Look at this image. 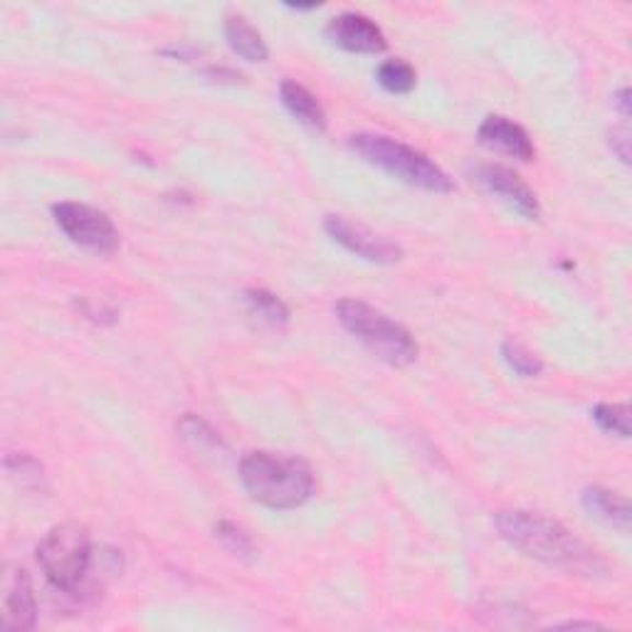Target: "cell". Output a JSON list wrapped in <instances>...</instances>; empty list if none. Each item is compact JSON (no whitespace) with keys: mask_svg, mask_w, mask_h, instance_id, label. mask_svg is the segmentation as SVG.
<instances>
[{"mask_svg":"<svg viewBox=\"0 0 632 632\" xmlns=\"http://www.w3.org/2000/svg\"><path fill=\"white\" fill-rule=\"evenodd\" d=\"M501 356H504V361L509 363V369L523 375V379H533V375H539L543 371V363L539 356L514 339H507L501 343Z\"/></svg>","mask_w":632,"mask_h":632,"instance_id":"cell-18","label":"cell"},{"mask_svg":"<svg viewBox=\"0 0 632 632\" xmlns=\"http://www.w3.org/2000/svg\"><path fill=\"white\" fill-rule=\"evenodd\" d=\"M479 142L494 148V151L519 158V161H531L537 156V148H533L527 128L499 114L484 119L479 126Z\"/></svg>","mask_w":632,"mask_h":632,"instance_id":"cell-10","label":"cell"},{"mask_svg":"<svg viewBox=\"0 0 632 632\" xmlns=\"http://www.w3.org/2000/svg\"><path fill=\"white\" fill-rule=\"evenodd\" d=\"M494 523L504 541L551 568L578 573V576H596L606 568V563L586 541H580L561 521L543 517V514L523 509L499 511Z\"/></svg>","mask_w":632,"mask_h":632,"instance_id":"cell-1","label":"cell"},{"mask_svg":"<svg viewBox=\"0 0 632 632\" xmlns=\"http://www.w3.org/2000/svg\"><path fill=\"white\" fill-rule=\"evenodd\" d=\"M280 97L282 104L286 106V112H290L296 122L314 128V132H324L326 128L324 106L309 89L302 87L300 82H292V79H284L280 87Z\"/></svg>","mask_w":632,"mask_h":632,"instance_id":"cell-13","label":"cell"},{"mask_svg":"<svg viewBox=\"0 0 632 632\" xmlns=\"http://www.w3.org/2000/svg\"><path fill=\"white\" fill-rule=\"evenodd\" d=\"M225 37L235 53L247 59V63H264L267 55H270L262 35L257 33V27L247 23V18L242 15H227Z\"/></svg>","mask_w":632,"mask_h":632,"instance_id":"cell-14","label":"cell"},{"mask_svg":"<svg viewBox=\"0 0 632 632\" xmlns=\"http://www.w3.org/2000/svg\"><path fill=\"white\" fill-rule=\"evenodd\" d=\"M616 104L622 112V116H630V89L628 87H622L620 92L616 94Z\"/></svg>","mask_w":632,"mask_h":632,"instance_id":"cell-22","label":"cell"},{"mask_svg":"<svg viewBox=\"0 0 632 632\" xmlns=\"http://www.w3.org/2000/svg\"><path fill=\"white\" fill-rule=\"evenodd\" d=\"M324 230L334 237L336 242L343 245L346 250L363 257L369 262L379 264H393L403 257V250L395 242L385 240V237L371 233L369 227H363L359 223H351L349 217L343 215H329L324 221Z\"/></svg>","mask_w":632,"mask_h":632,"instance_id":"cell-7","label":"cell"},{"mask_svg":"<svg viewBox=\"0 0 632 632\" xmlns=\"http://www.w3.org/2000/svg\"><path fill=\"white\" fill-rule=\"evenodd\" d=\"M336 316L349 334H353L365 349L391 365H410L418 359V341L403 324L373 309L359 300H341L336 304Z\"/></svg>","mask_w":632,"mask_h":632,"instance_id":"cell-4","label":"cell"},{"mask_svg":"<svg viewBox=\"0 0 632 632\" xmlns=\"http://www.w3.org/2000/svg\"><path fill=\"white\" fill-rule=\"evenodd\" d=\"M178 430L183 432V438L188 442H193L198 450H205V448H221V438L207 428V422H203L201 418H195V415H185V418L178 422Z\"/></svg>","mask_w":632,"mask_h":632,"instance_id":"cell-20","label":"cell"},{"mask_svg":"<svg viewBox=\"0 0 632 632\" xmlns=\"http://www.w3.org/2000/svg\"><path fill=\"white\" fill-rule=\"evenodd\" d=\"M610 148L618 154L622 163H630V134L628 128H616L610 134Z\"/></svg>","mask_w":632,"mask_h":632,"instance_id":"cell-21","label":"cell"},{"mask_svg":"<svg viewBox=\"0 0 632 632\" xmlns=\"http://www.w3.org/2000/svg\"><path fill=\"white\" fill-rule=\"evenodd\" d=\"M215 537L223 541V546L235 553V556H252L255 553V543L247 533L237 527L233 521H221L215 523Z\"/></svg>","mask_w":632,"mask_h":632,"instance_id":"cell-19","label":"cell"},{"mask_svg":"<svg viewBox=\"0 0 632 632\" xmlns=\"http://www.w3.org/2000/svg\"><path fill=\"white\" fill-rule=\"evenodd\" d=\"M37 561L43 566L47 580L57 590L77 592L87 583L92 568L94 551L92 539L82 523L67 521L49 529L37 546Z\"/></svg>","mask_w":632,"mask_h":632,"instance_id":"cell-5","label":"cell"},{"mask_svg":"<svg viewBox=\"0 0 632 632\" xmlns=\"http://www.w3.org/2000/svg\"><path fill=\"white\" fill-rule=\"evenodd\" d=\"M326 37L341 49L361 55H375L385 49V35L383 30L373 23L371 18L361 13H341L329 20L326 25Z\"/></svg>","mask_w":632,"mask_h":632,"instance_id":"cell-9","label":"cell"},{"mask_svg":"<svg viewBox=\"0 0 632 632\" xmlns=\"http://www.w3.org/2000/svg\"><path fill=\"white\" fill-rule=\"evenodd\" d=\"M245 304L252 316H257V319L264 321L267 326H272V329H282V326L290 324V309H286V304L272 292L247 290Z\"/></svg>","mask_w":632,"mask_h":632,"instance_id":"cell-15","label":"cell"},{"mask_svg":"<svg viewBox=\"0 0 632 632\" xmlns=\"http://www.w3.org/2000/svg\"><path fill=\"white\" fill-rule=\"evenodd\" d=\"M37 622V602L25 571H15L8 578L3 600V628L10 632L33 630Z\"/></svg>","mask_w":632,"mask_h":632,"instance_id":"cell-11","label":"cell"},{"mask_svg":"<svg viewBox=\"0 0 632 632\" xmlns=\"http://www.w3.org/2000/svg\"><path fill=\"white\" fill-rule=\"evenodd\" d=\"M375 79H379V84L385 92L408 94L415 82H418V75H415L413 65L405 63V59H385V63L375 69Z\"/></svg>","mask_w":632,"mask_h":632,"instance_id":"cell-16","label":"cell"},{"mask_svg":"<svg viewBox=\"0 0 632 632\" xmlns=\"http://www.w3.org/2000/svg\"><path fill=\"white\" fill-rule=\"evenodd\" d=\"M349 148L359 154L363 161L383 168L385 173L400 178L403 183L430 193H452L454 183L442 168L430 161L422 151H415L413 146L395 142L391 136L381 134H356L349 138Z\"/></svg>","mask_w":632,"mask_h":632,"instance_id":"cell-3","label":"cell"},{"mask_svg":"<svg viewBox=\"0 0 632 632\" xmlns=\"http://www.w3.org/2000/svg\"><path fill=\"white\" fill-rule=\"evenodd\" d=\"M242 487L255 501L270 509H296L316 492L309 464L274 452H250L240 462Z\"/></svg>","mask_w":632,"mask_h":632,"instance_id":"cell-2","label":"cell"},{"mask_svg":"<svg viewBox=\"0 0 632 632\" xmlns=\"http://www.w3.org/2000/svg\"><path fill=\"white\" fill-rule=\"evenodd\" d=\"M592 420L598 422V428L602 432H610L622 440L630 438V408L628 405L602 403V405H598L596 410H592Z\"/></svg>","mask_w":632,"mask_h":632,"instance_id":"cell-17","label":"cell"},{"mask_svg":"<svg viewBox=\"0 0 632 632\" xmlns=\"http://www.w3.org/2000/svg\"><path fill=\"white\" fill-rule=\"evenodd\" d=\"M583 507L590 511V517L600 519L620 533L630 531V501L622 494L606 487H588L583 492Z\"/></svg>","mask_w":632,"mask_h":632,"instance_id":"cell-12","label":"cell"},{"mask_svg":"<svg viewBox=\"0 0 632 632\" xmlns=\"http://www.w3.org/2000/svg\"><path fill=\"white\" fill-rule=\"evenodd\" d=\"M563 628H598L596 622H580V620H571V622H563Z\"/></svg>","mask_w":632,"mask_h":632,"instance_id":"cell-23","label":"cell"},{"mask_svg":"<svg viewBox=\"0 0 632 632\" xmlns=\"http://www.w3.org/2000/svg\"><path fill=\"white\" fill-rule=\"evenodd\" d=\"M53 215L69 240L92 252H114L119 247V233L106 213L84 203H57Z\"/></svg>","mask_w":632,"mask_h":632,"instance_id":"cell-6","label":"cell"},{"mask_svg":"<svg viewBox=\"0 0 632 632\" xmlns=\"http://www.w3.org/2000/svg\"><path fill=\"white\" fill-rule=\"evenodd\" d=\"M474 181H477L484 191L497 195L499 201L514 207L519 215L529 217V221H537L541 215V205L537 193L521 181L519 173H514L507 166H497V163H487L479 166L474 171Z\"/></svg>","mask_w":632,"mask_h":632,"instance_id":"cell-8","label":"cell"}]
</instances>
